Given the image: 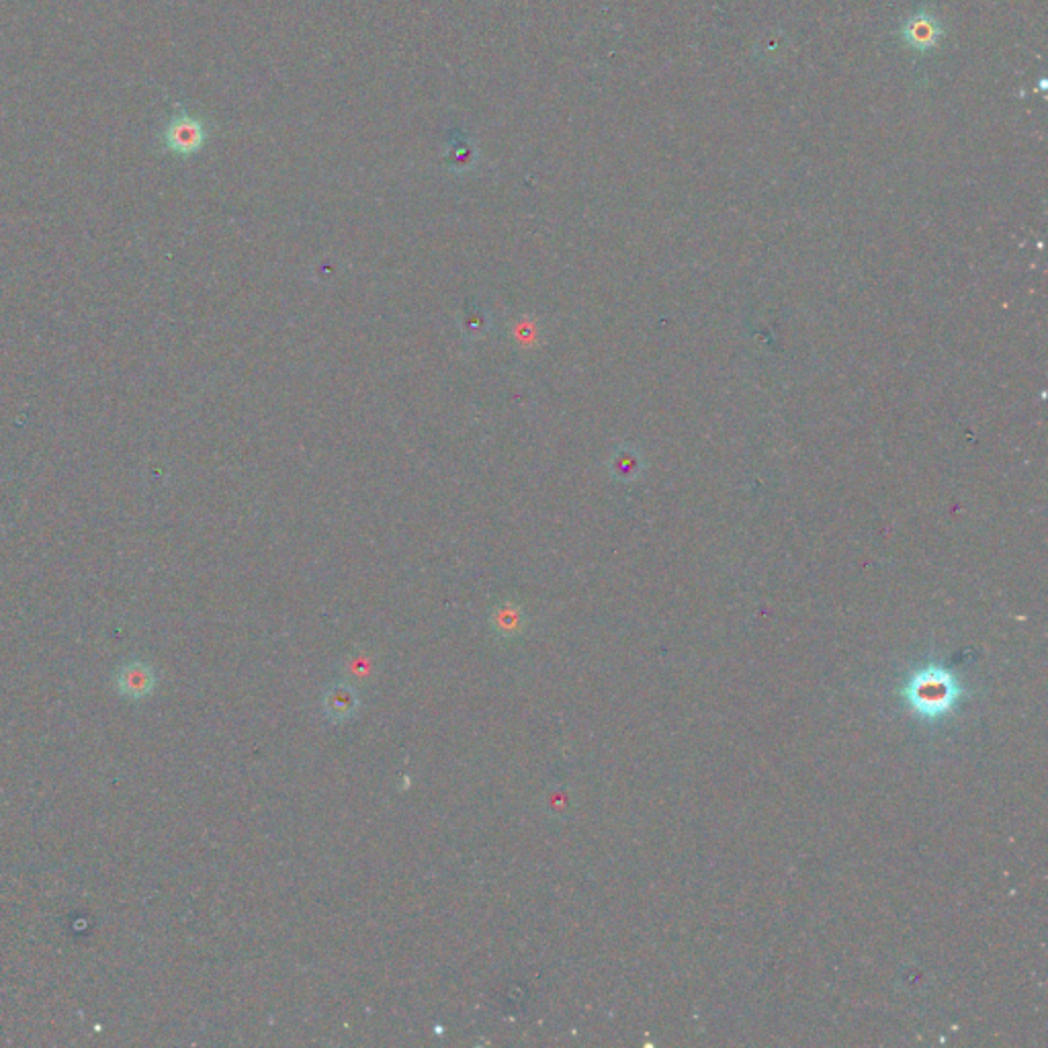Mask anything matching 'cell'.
<instances>
[{
  "instance_id": "cell-3",
  "label": "cell",
  "mask_w": 1048,
  "mask_h": 1048,
  "mask_svg": "<svg viewBox=\"0 0 1048 1048\" xmlns=\"http://www.w3.org/2000/svg\"><path fill=\"white\" fill-rule=\"evenodd\" d=\"M119 694L131 698V701H142L150 696L156 688V674L144 662H131L123 666L115 678Z\"/></svg>"
},
{
  "instance_id": "cell-4",
  "label": "cell",
  "mask_w": 1048,
  "mask_h": 1048,
  "mask_svg": "<svg viewBox=\"0 0 1048 1048\" xmlns=\"http://www.w3.org/2000/svg\"><path fill=\"white\" fill-rule=\"evenodd\" d=\"M901 37L915 52H928L938 46L942 37V27L934 15L917 13L903 25Z\"/></svg>"
},
{
  "instance_id": "cell-2",
  "label": "cell",
  "mask_w": 1048,
  "mask_h": 1048,
  "mask_svg": "<svg viewBox=\"0 0 1048 1048\" xmlns=\"http://www.w3.org/2000/svg\"><path fill=\"white\" fill-rule=\"evenodd\" d=\"M160 140L166 152L181 158H191L205 148L209 140V127L205 119L191 115L187 109L179 107L177 113L166 123Z\"/></svg>"
},
{
  "instance_id": "cell-5",
  "label": "cell",
  "mask_w": 1048,
  "mask_h": 1048,
  "mask_svg": "<svg viewBox=\"0 0 1048 1048\" xmlns=\"http://www.w3.org/2000/svg\"><path fill=\"white\" fill-rule=\"evenodd\" d=\"M359 709V694L353 686L336 684L324 694V711L332 721H346Z\"/></svg>"
},
{
  "instance_id": "cell-7",
  "label": "cell",
  "mask_w": 1048,
  "mask_h": 1048,
  "mask_svg": "<svg viewBox=\"0 0 1048 1048\" xmlns=\"http://www.w3.org/2000/svg\"><path fill=\"white\" fill-rule=\"evenodd\" d=\"M488 326H490V320H488L486 310L477 308V305L465 308V312L461 316V330H463L465 336L482 338L488 332Z\"/></svg>"
},
{
  "instance_id": "cell-1",
  "label": "cell",
  "mask_w": 1048,
  "mask_h": 1048,
  "mask_svg": "<svg viewBox=\"0 0 1048 1048\" xmlns=\"http://www.w3.org/2000/svg\"><path fill=\"white\" fill-rule=\"evenodd\" d=\"M960 696H963V686L958 678L940 666L915 672L905 686L907 705L915 715L924 719H940L948 715Z\"/></svg>"
},
{
  "instance_id": "cell-6",
  "label": "cell",
  "mask_w": 1048,
  "mask_h": 1048,
  "mask_svg": "<svg viewBox=\"0 0 1048 1048\" xmlns=\"http://www.w3.org/2000/svg\"><path fill=\"white\" fill-rule=\"evenodd\" d=\"M492 625L500 635H506V637L520 633V629L524 627V615H522L520 606L516 604L498 606L492 615Z\"/></svg>"
}]
</instances>
